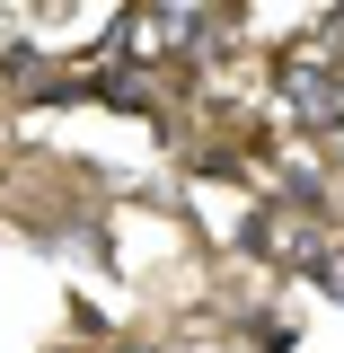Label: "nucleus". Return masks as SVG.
I'll use <instances>...</instances> for the list:
<instances>
[{
  "mask_svg": "<svg viewBox=\"0 0 344 353\" xmlns=\"http://www.w3.org/2000/svg\"><path fill=\"white\" fill-rule=\"evenodd\" d=\"M292 97L309 106V124H344V88H336V80H318V71H301V80H292Z\"/></svg>",
  "mask_w": 344,
  "mask_h": 353,
  "instance_id": "nucleus-1",
  "label": "nucleus"
}]
</instances>
